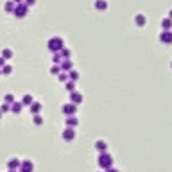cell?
I'll return each mask as SVG.
<instances>
[{"instance_id":"obj_1","label":"cell","mask_w":172,"mask_h":172,"mask_svg":"<svg viewBox=\"0 0 172 172\" xmlns=\"http://www.w3.org/2000/svg\"><path fill=\"white\" fill-rule=\"evenodd\" d=\"M111 163H113V158L109 156L106 150L100 152V156H99V167L100 169H111Z\"/></svg>"},{"instance_id":"obj_2","label":"cell","mask_w":172,"mask_h":172,"mask_svg":"<svg viewBox=\"0 0 172 172\" xmlns=\"http://www.w3.org/2000/svg\"><path fill=\"white\" fill-rule=\"evenodd\" d=\"M63 47H64L63 38H50L49 40V49L52 50V52H59Z\"/></svg>"},{"instance_id":"obj_3","label":"cell","mask_w":172,"mask_h":172,"mask_svg":"<svg viewBox=\"0 0 172 172\" xmlns=\"http://www.w3.org/2000/svg\"><path fill=\"white\" fill-rule=\"evenodd\" d=\"M27 13H29V6H25L23 2H22V4H16V7H14V11H13V14L16 18H23Z\"/></svg>"},{"instance_id":"obj_4","label":"cell","mask_w":172,"mask_h":172,"mask_svg":"<svg viewBox=\"0 0 172 172\" xmlns=\"http://www.w3.org/2000/svg\"><path fill=\"white\" fill-rule=\"evenodd\" d=\"M61 136H63L64 142H72V140L75 138V129H74V127H66L63 131V135H61Z\"/></svg>"},{"instance_id":"obj_5","label":"cell","mask_w":172,"mask_h":172,"mask_svg":"<svg viewBox=\"0 0 172 172\" xmlns=\"http://www.w3.org/2000/svg\"><path fill=\"white\" fill-rule=\"evenodd\" d=\"M61 109H63L64 115H75V111H77V104H74V102L70 100V102H68V104H64Z\"/></svg>"},{"instance_id":"obj_6","label":"cell","mask_w":172,"mask_h":172,"mask_svg":"<svg viewBox=\"0 0 172 172\" xmlns=\"http://www.w3.org/2000/svg\"><path fill=\"white\" fill-rule=\"evenodd\" d=\"M160 41L165 43V45L172 43V31H170V29H169V31H163V32L160 34Z\"/></svg>"},{"instance_id":"obj_7","label":"cell","mask_w":172,"mask_h":172,"mask_svg":"<svg viewBox=\"0 0 172 172\" xmlns=\"http://www.w3.org/2000/svg\"><path fill=\"white\" fill-rule=\"evenodd\" d=\"M7 169H9V170H14V169H22L20 160H18V158H13V160H9V161H7Z\"/></svg>"},{"instance_id":"obj_8","label":"cell","mask_w":172,"mask_h":172,"mask_svg":"<svg viewBox=\"0 0 172 172\" xmlns=\"http://www.w3.org/2000/svg\"><path fill=\"white\" fill-rule=\"evenodd\" d=\"M70 100L74 102V104H81V102H83V95L74 90V92H70Z\"/></svg>"},{"instance_id":"obj_9","label":"cell","mask_w":172,"mask_h":172,"mask_svg":"<svg viewBox=\"0 0 172 172\" xmlns=\"http://www.w3.org/2000/svg\"><path fill=\"white\" fill-rule=\"evenodd\" d=\"M77 124H79V120L74 115H68V117H66V127H77Z\"/></svg>"},{"instance_id":"obj_10","label":"cell","mask_w":172,"mask_h":172,"mask_svg":"<svg viewBox=\"0 0 172 172\" xmlns=\"http://www.w3.org/2000/svg\"><path fill=\"white\" fill-rule=\"evenodd\" d=\"M135 23L138 25V27H143V25L147 23V18H145L143 14H136V16H135Z\"/></svg>"},{"instance_id":"obj_11","label":"cell","mask_w":172,"mask_h":172,"mask_svg":"<svg viewBox=\"0 0 172 172\" xmlns=\"http://www.w3.org/2000/svg\"><path fill=\"white\" fill-rule=\"evenodd\" d=\"M32 102H34V97H32L31 93H25L23 99H22V104H23V106H31Z\"/></svg>"},{"instance_id":"obj_12","label":"cell","mask_w":172,"mask_h":172,"mask_svg":"<svg viewBox=\"0 0 172 172\" xmlns=\"http://www.w3.org/2000/svg\"><path fill=\"white\" fill-rule=\"evenodd\" d=\"M95 9H97V11H104V9H108V2L106 0H95Z\"/></svg>"},{"instance_id":"obj_13","label":"cell","mask_w":172,"mask_h":172,"mask_svg":"<svg viewBox=\"0 0 172 172\" xmlns=\"http://www.w3.org/2000/svg\"><path fill=\"white\" fill-rule=\"evenodd\" d=\"M95 149L99 150V152H104V150L108 149L106 142H104V140H97V142H95Z\"/></svg>"},{"instance_id":"obj_14","label":"cell","mask_w":172,"mask_h":172,"mask_svg":"<svg viewBox=\"0 0 172 172\" xmlns=\"http://www.w3.org/2000/svg\"><path fill=\"white\" fill-rule=\"evenodd\" d=\"M22 108H23V104H22V102H16V100H14L13 104H11V111L18 115V113L22 111Z\"/></svg>"},{"instance_id":"obj_15","label":"cell","mask_w":172,"mask_h":172,"mask_svg":"<svg viewBox=\"0 0 172 172\" xmlns=\"http://www.w3.org/2000/svg\"><path fill=\"white\" fill-rule=\"evenodd\" d=\"M14 7H16V2L14 0H9V2H6V6H4V9H6L7 13H13Z\"/></svg>"},{"instance_id":"obj_16","label":"cell","mask_w":172,"mask_h":172,"mask_svg":"<svg viewBox=\"0 0 172 172\" xmlns=\"http://www.w3.org/2000/svg\"><path fill=\"white\" fill-rule=\"evenodd\" d=\"M61 68L63 70H72V61L68 57H63V61H61Z\"/></svg>"},{"instance_id":"obj_17","label":"cell","mask_w":172,"mask_h":172,"mask_svg":"<svg viewBox=\"0 0 172 172\" xmlns=\"http://www.w3.org/2000/svg\"><path fill=\"white\" fill-rule=\"evenodd\" d=\"M161 27L165 29V31H169V29H172V18L169 16V18H165L163 22H161Z\"/></svg>"},{"instance_id":"obj_18","label":"cell","mask_w":172,"mask_h":172,"mask_svg":"<svg viewBox=\"0 0 172 172\" xmlns=\"http://www.w3.org/2000/svg\"><path fill=\"white\" fill-rule=\"evenodd\" d=\"M31 111H32V113H40V111H41V104H40V102H32V104H31Z\"/></svg>"},{"instance_id":"obj_19","label":"cell","mask_w":172,"mask_h":172,"mask_svg":"<svg viewBox=\"0 0 172 172\" xmlns=\"http://www.w3.org/2000/svg\"><path fill=\"white\" fill-rule=\"evenodd\" d=\"M43 122H45L43 120V117L40 113H36L34 115V126H43Z\"/></svg>"},{"instance_id":"obj_20","label":"cell","mask_w":172,"mask_h":172,"mask_svg":"<svg viewBox=\"0 0 172 172\" xmlns=\"http://www.w3.org/2000/svg\"><path fill=\"white\" fill-rule=\"evenodd\" d=\"M2 56L6 57V59H11V57L14 56V52L11 49H4V52H2Z\"/></svg>"},{"instance_id":"obj_21","label":"cell","mask_w":172,"mask_h":172,"mask_svg":"<svg viewBox=\"0 0 172 172\" xmlns=\"http://www.w3.org/2000/svg\"><path fill=\"white\" fill-rule=\"evenodd\" d=\"M34 169V165L31 163V161H23L22 163V170H32Z\"/></svg>"},{"instance_id":"obj_22","label":"cell","mask_w":172,"mask_h":172,"mask_svg":"<svg viewBox=\"0 0 172 172\" xmlns=\"http://www.w3.org/2000/svg\"><path fill=\"white\" fill-rule=\"evenodd\" d=\"M66 90H68V92H74V90H75V81L68 79V81H66Z\"/></svg>"},{"instance_id":"obj_23","label":"cell","mask_w":172,"mask_h":172,"mask_svg":"<svg viewBox=\"0 0 172 172\" xmlns=\"http://www.w3.org/2000/svg\"><path fill=\"white\" fill-rule=\"evenodd\" d=\"M4 100H6L7 104H13V102H14V95H13V93H6V95H4Z\"/></svg>"},{"instance_id":"obj_24","label":"cell","mask_w":172,"mask_h":172,"mask_svg":"<svg viewBox=\"0 0 172 172\" xmlns=\"http://www.w3.org/2000/svg\"><path fill=\"white\" fill-rule=\"evenodd\" d=\"M50 74H52V75H59V74H61V66H59V64H54V66H52V68H50Z\"/></svg>"},{"instance_id":"obj_25","label":"cell","mask_w":172,"mask_h":172,"mask_svg":"<svg viewBox=\"0 0 172 172\" xmlns=\"http://www.w3.org/2000/svg\"><path fill=\"white\" fill-rule=\"evenodd\" d=\"M68 79H72V81H77V79H79V74H77L75 70H70V72H68Z\"/></svg>"},{"instance_id":"obj_26","label":"cell","mask_w":172,"mask_h":172,"mask_svg":"<svg viewBox=\"0 0 172 172\" xmlns=\"http://www.w3.org/2000/svg\"><path fill=\"white\" fill-rule=\"evenodd\" d=\"M11 72H13V68H11L9 64H4V66H2V74H4V75H9Z\"/></svg>"},{"instance_id":"obj_27","label":"cell","mask_w":172,"mask_h":172,"mask_svg":"<svg viewBox=\"0 0 172 172\" xmlns=\"http://www.w3.org/2000/svg\"><path fill=\"white\" fill-rule=\"evenodd\" d=\"M57 77H59V81H61V83H66V81H68V74H59Z\"/></svg>"},{"instance_id":"obj_28","label":"cell","mask_w":172,"mask_h":172,"mask_svg":"<svg viewBox=\"0 0 172 172\" xmlns=\"http://www.w3.org/2000/svg\"><path fill=\"white\" fill-rule=\"evenodd\" d=\"M61 59H63V57H61V54H59V52H56V54H54V63H61Z\"/></svg>"},{"instance_id":"obj_29","label":"cell","mask_w":172,"mask_h":172,"mask_svg":"<svg viewBox=\"0 0 172 172\" xmlns=\"http://www.w3.org/2000/svg\"><path fill=\"white\" fill-rule=\"evenodd\" d=\"M0 109H2V111H9V109H11V106H9V104H2V108H0Z\"/></svg>"},{"instance_id":"obj_30","label":"cell","mask_w":172,"mask_h":172,"mask_svg":"<svg viewBox=\"0 0 172 172\" xmlns=\"http://www.w3.org/2000/svg\"><path fill=\"white\" fill-rule=\"evenodd\" d=\"M61 52H63V56H64V57H68V56H70V50H68V49H64V47L61 49Z\"/></svg>"},{"instance_id":"obj_31","label":"cell","mask_w":172,"mask_h":172,"mask_svg":"<svg viewBox=\"0 0 172 172\" xmlns=\"http://www.w3.org/2000/svg\"><path fill=\"white\" fill-rule=\"evenodd\" d=\"M23 4H25V6H34V4H36V0H25Z\"/></svg>"},{"instance_id":"obj_32","label":"cell","mask_w":172,"mask_h":172,"mask_svg":"<svg viewBox=\"0 0 172 172\" xmlns=\"http://www.w3.org/2000/svg\"><path fill=\"white\" fill-rule=\"evenodd\" d=\"M4 64H6V57H4V56H0V68H2Z\"/></svg>"},{"instance_id":"obj_33","label":"cell","mask_w":172,"mask_h":172,"mask_svg":"<svg viewBox=\"0 0 172 172\" xmlns=\"http://www.w3.org/2000/svg\"><path fill=\"white\" fill-rule=\"evenodd\" d=\"M14 2H16V4H22V2H23V0H14Z\"/></svg>"},{"instance_id":"obj_34","label":"cell","mask_w":172,"mask_h":172,"mask_svg":"<svg viewBox=\"0 0 172 172\" xmlns=\"http://www.w3.org/2000/svg\"><path fill=\"white\" fill-rule=\"evenodd\" d=\"M169 16H170V18H172V9H170V11H169Z\"/></svg>"},{"instance_id":"obj_35","label":"cell","mask_w":172,"mask_h":172,"mask_svg":"<svg viewBox=\"0 0 172 172\" xmlns=\"http://www.w3.org/2000/svg\"><path fill=\"white\" fill-rule=\"evenodd\" d=\"M2 113H4V111H2V109H0V118H2Z\"/></svg>"},{"instance_id":"obj_36","label":"cell","mask_w":172,"mask_h":172,"mask_svg":"<svg viewBox=\"0 0 172 172\" xmlns=\"http://www.w3.org/2000/svg\"><path fill=\"white\" fill-rule=\"evenodd\" d=\"M170 68H172V61H170Z\"/></svg>"},{"instance_id":"obj_37","label":"cell","mask_w":172,"mask_h":172,"mask_svg":"<svg viewBox=\"0 0 172 172\" xmlns=\"http://www.w3.org/2000/svg\"><path fill=\"white\" fill-rule=\"evenodd\" d=\"M0 74H2V68H0Z\"/></svg>"}]
</instances>
